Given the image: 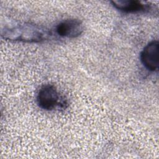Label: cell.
<instances>
[{
  "label": "cell",
  "instance_id": "cell-1",
  "mask_svg": "<svg viewBox=\"0 0 159 159\" xmlns=\"http://www.w3.org/2000/svg\"><path fill=\"white\" fill-rule=\"evenodd\" d=\"M1 34L6 40L29 43L40 42L50 36V31L45 27L31 23L6 27L1 30Z\"/></svg>",
  "mask_w": 159,
  "mask_h": 159
},
{
  "label": "cell",
  "instance_id": "cell-2",
  "mask_svg": "<svg viewBox=\"0 0 159 159\" xmlns=\"http://www.w3.org/2000/svg\"><path fill=\"white\" fill-rule=\"evenodd\" d=\"M37 102L39 106L42 109L51 111L60 106L64 107L66 101L62 99L57 89L52 84H45L38 91Z\"/></svg>",
  "mask_w": 159,
  "mask_h": 159
},
{
  "label": "cell",
  "instance_id": "cell-3",
  "mask_svg": "<svg viewBox=\"0 0 159 159\" xmlns=\"http://www.w3.org/2000/svg\"><path fill=\"white\" fill-rule=\"evenodd\" d=\"M111 3L116 9L125 13H158L155 6L137 0L112 1Z\"/></svg>",
  "mask_w": 159,
  "mask_h": 159
},
{
  "label": "cell",
  "instance_id": "cell-4",
  "mask_svg": "<svg viewBox=\"0 0 159 159\" xmlns=\"http://www.w3.org/2000/svg\"><path fill=\"white\" fill-rule=\"evenodd\" d=\"M158 41L153 40L143 48L140 53V61L148 71H156L158 70Z\"/></svg>",
  "mask_w": 159,
  "mask_h": 159
},
{
  "label": "cell",
  "instance_id": "cell-5",
  "mask_svg": "<svg viewBox=\"0 0 159 159\" xmlns=\"http://www.w3.org/2000/svg\"><path fill=\"white\" fill-rule=\"evenodd\" d=\"M82 22L77 19H70L60 22L56 27L58 35L63 37L75 38L80 36L83 32Z\"/></svg>",
  "mask_w": 159,
  "mask_h": 159
}]
</instances>
